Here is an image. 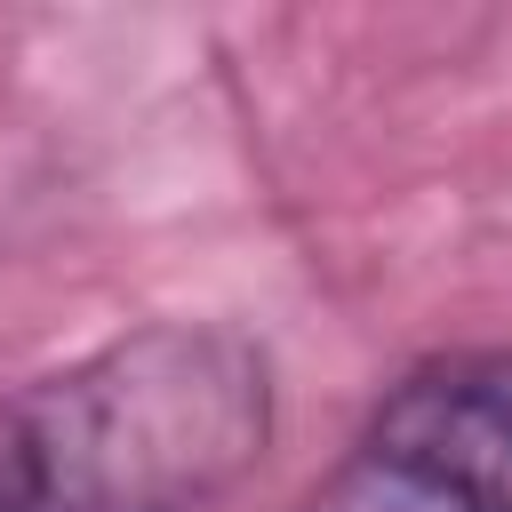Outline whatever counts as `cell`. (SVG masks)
Listing matches in <instances>:
<instances>
[{
    "mask_svg": "<svg viewBox=\"0 0 512 512\" xmlns=\"http://www.w3.org/2000/svg\"><path fill=\"white\" fill-rule=\"evenodd\" d=\"M264 440V344L224 320H144L0 392V512H208Z\"/></svg>",
    "mask_w": 512,
    "mask_h": 512,
    "instance_id": "6da1fadb",
    "label": "cell"
},
{
    "mask_svg": "<svg viewBox=\"0 0 512 512\" xmlns=\"http://www.w3.org/2000/svg\"><path fill=\"white\" fill-rule=\"evenodd\" d=\"M368 440L432 472L472 512H512V352H448L408 368Z\"/></svg>",
    "mask_w": 512,
    "mask_h": 512,
    "instance_id": "7a4b0ae2",
    "label": "cell"
},
{
    "mask_svg": "<svg viewBox=\"0 0 512 512\" xmlns=\"http://www.w3.org/2000/svg\"><path fill=\"white\" fill-rule=\"evenodd\" d=\"M296 512H472L464 496H448L432 472H416V464H400L392 448H376V440H360Z\"/></svg>",
    "mask_w": 512,
    "mask_h": 512,
    "instance_id": "3957f363",
    "label": "cell"
}]
</instances>
